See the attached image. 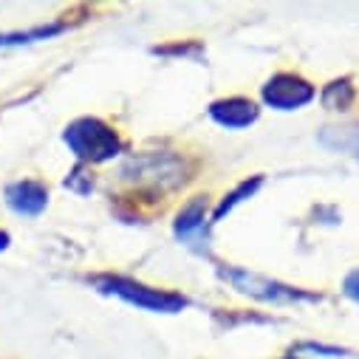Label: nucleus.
I'll return each mask as SVG.
<instances>
[{
    "mask_svg": "<svg viewBox=\"0 0 359 359\" xmlns=\"http://www.w3.org/2000/svg\"><path fill=\"white\" fill-rule=\"evenodd\" d=\"M68 147L85 158V161H105L119 153V139L116 133L102 125L100 119H79L65 130Z\"/></svg>",
    "mask_w": 359,
    "mask_h": 359,
    "instance_id": "obj_1",
    "label": "nucleus"
},
{
    "mask_svg": "<svg viewBox=\"0 0 359 359\" xmlns=\"http://www.w3.org/2000/svg\"><path fill=\"white\" fill-rule=\"evenodd\" d=\"M100 286L105 292H114L142 309H156V311H178L184 309V297L178 294H167V292H156V289H144L139 283H130V280H122V278H108V280H100Z\"/></svg>",
    "mask_w": 359,
    "mask_h": 359,
    "instance_id": "obj_2",
    "label": "nucleus"
},
{
    "mask_svg": "<svg viewBox=\"0 0 359 359\" xmlns=\"http://www.w3.org/2000/svg\"><path fill=\"white\" fill-rule=\"evenodd\" d=\"M311 97H314L311 85L303 82L300 76H292V74H280L275 79H269V85L263 88V100L272 108H280V111L300 108V105L311 102Z\"/></svg>",
    "mask_w": 359,
    "mask_h": 359,
    "instance_id": "obj_3",
    "label": "nucleus"
},
{
    "mask_svg": "<svg viewBox=\"0 0 359 359\" xmlns=\"http://www.w3.org/2000/svg\"><path fill=\"white\" fill-rule=\"evenodd\" d=\"M6 198H9V204H12L18 212H23V215H37V212H43V207H46V201H48V193H46V187H40L37 182H18V184L9 187Z\"/></svg>",
    "mask_w": 359,
    "mask_h": 359,
    "instance_id": "obj_4",
    "label": "nucleus"
},
{
    "mask_svg": "<svg viewBox=\"0 0 359 359\" xmlns=\"http://www.w3.org/2000/svg\"><path fill=\"white\" fill-rule=\"evenodd\" d=\"M212 119L226 128H246L257 119V108L246 100H226L212 105Z\"/></svg>",
    "mask_w": 359,
    "mask_h": 359,
    "instance_id": "obj_5",
    "label": "nucleus"
},
{
    "mask_svg": "<svg viewBox=\"0 0 359 359\" xmlns=\"http://www.w3.org/2000/svg\"><path fill=\"white\" fill-rule=\"evenodd\" d=\"M226 278L232 280V283H238L243 292H249V294H257V297H263V300H292V297H297V292H292V289H286V286H278V283H266V280H257V278H246V275H238V272H226Z\"/></svg>",
    "mask_w": 359,
    "mask_h": 359,
    "instance_id": "obj_6",
    "label": "nucleus"
},
{
    "mask_svg": "<svg viewBox=\"0 0 359 359\" xmlns=\"http://www.w3.org/2000/svg\"><path fill=\"white\" fill-rule=\"evenodd\" d=\"M201 212H204V201H193L182 215H178L175 229H178V232H193V229L201 224Z\"/></svg>",
    "mask_w": 359,
    "mask_h": 359,
    "instance_id": "obj_7",
    "label": "nucleus"
},
{
    "mask_svg": "<svg viewBox=\"0 0 359 359\" xmlns=\"http://www.w3.org/2000/svg\"><path fill=\"white\" fill-rule=\"evenodd\" d=\"M257 184H260V182H257V178H255V182H252V184H243V187H241L238 193H232V196H229V201H224V204L218 207V212H215V215L221 218L224 212H229V210H232V207H235V204L241 201V196H252V193L257 190Z\"/></svg>",
    "mask_w": 359,
    "mask_h": 359,
    "instance_id": "obj_8",
    "label": "nucleus"
},
{
    "mask_svg": "<svg viewBox=\"0 0 359 359\" xmlns=\"http://www.w3.org/2000/svg\"><path fill=\"white\" fill-rule=\"evenodd\" d=\"M345 292H348L353 300H359V269L348 275V280H345Z\"/></svg>",
    "mask_w": 359,
    "mask_h": 359,
    "instance_id": "obj_9",
    "label": "nucleus"
},
{
    "mask_svg": "<svg viewBox=\"0 0 359 359\" xmlns=\"http://www.w3.org/2000/svg\"><path fill=\"white\" fill-rule=\"evenodd\" d=\"M6 246H9V235H6V232H0V252H4Z\"/></svg>",
    "mask_w": 359,
    "mask_h": 359,
    "instance_id": "obj_10",
    "label": "nucleus"
},
{
    "mask_svg": "<svg viewBox=\"0 0 359 359\" xmlns=\"http://www.w3.org/2000/svg\"><path fill=\"white\" fill-rule=\"evenodd\" d=\"M4 40H6V37H0V43H4Z\"/></svg>",
    "mask_w": 359,
    "mask_h": 359,
    "instance_id": "obj_11",
    "label": "nucleus"
},
{
    "mask_svg": "<svg viewBox=\"0 0 359 359\" xmlns=\"http://www.w3.org/2000/svg\"><path fill=\"white\" fill-rule=\"evenodd\" d=\"M292 359H294V356H292Z\"/></svg>",
    "mask_w": 359,
    "mask_h": 359,
    "instance_id": "obj_12",
    "label": "nucleus"
}]
</instances>
